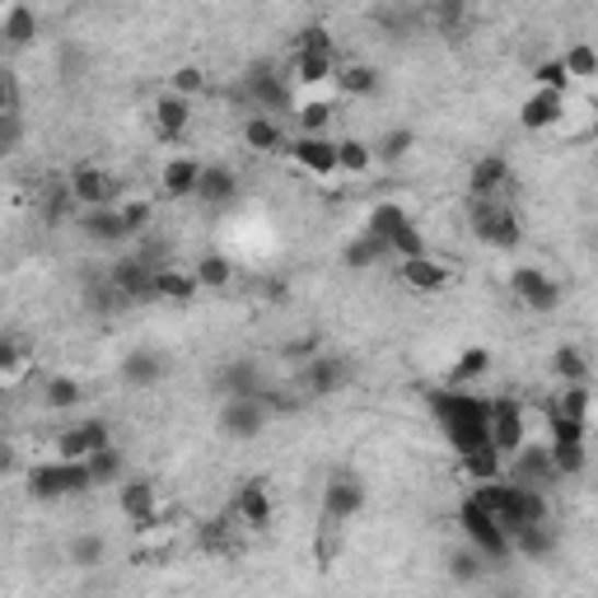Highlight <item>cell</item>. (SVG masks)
<instances>
[{"label": "cell", "instance_id": "obj_7", "mask_svg": "<svg viewBox=\"0 0 598 598\" xmlns=\"http://www.w3.org/2000/svg\"><path fill=\"white\" fill-rule=\"evenodd\" d=\"M346 383H350V360L346 356H332V350L304 360V365H299V375H295V389L309 393V398H327V393L346 389Z\"/></svg>", "mask_w": 598, "mask_h": 598}, {"label": "cell", "instance_id": "obj_31", "mask_svg": "<svg viewBox=\"0 0 598 598\" xmlns=\"http://www.w3.org/2000/svg\"><path fill=\"white\" fill-rule=\"evenodd\" d=\"M43 33L38 24V10H28V5H10L5 14H0V38H5L10 47H28L33 38Z\"/></svg>", "mask_w": 598, "mask_h": 598}, {"label": "cell", "instance_id": "obj_34", "mask_svg": "<svg viewBox=\"0 0 598 598\" xmlns=\"http://www.w3.org/2000/svg\"><path fill=\"white\" fill-rule=\"evenodd\" d=\"M43 402H47V412H76L84 402L80 379L76 375H47L43 379Z\"/></svg>", "mask_w": 598, "mask_h": 598}, {"label": "cell", "instance_id": "obj_1", "mask_svg": "<svg viewBox=\"0 0 598 598\" xmlns=\"http://www.w3.org/2000/svg\"><path fill=\"white\" fill-rule=\"evenodd\" d=\"M426 407L435 416V426L445 430L449 449L459 453H478V449H491L486 439V412H491V398H478L468 389H435L426 393Z\"/></svg>", "mask_w": 598, "mask_h": 598}, {"label": "cell", "instance_id": "obj_43", "mask_svg": "<svg viewBox=\"0 0 598 598\" xmlns=\"http://www.w3.org/2000/svg\"><path fill=\"white\" fill-rule=\"evenodd\" d=\"M379 257H389V249H383V243L379 239H369V234H360V239H350L346 243V249H342V262H346V267H375V262Z\"/></svg>", "mask_w": 598, "mask_h": 598}, {"label": "cell", "instance_id": "obj_40", "mask_svg": "<svg viewBox=\"0 0 598 598\" xmlns=\"http://www.w3.org/2000/svg\"><path fill=\"white\" fill-rule=\"evenodd\" d=\"M192 276H197L202 290H225L234 280V267H230V257H225V253H206V257H197Z\"/></svg>", "mask_w": 598, "mask_h": 598}, {"label": "cell", "instance_id": "obj_9", "mask_svg": "<svg viewBox=\"0 0 598 598\" xmlns=\"http://www.w3.org/2000/svg\"><path fill=\"white\" fill-rule=\"evenodd\" d=\"M66 192H70V202L84 206V210H103V206H117L122 202L117 179H113L108 169H94V164H80L76 173H70Z\"/></svg>", "mask_w": 598, "mask_h": 598}, {"label": "cell", "instance_id": "obj_33", "mask_svg": "<svg viewBox=\"0 0 598 598\" xmlns=\"http://www.w3.org/2000/svg\"><path fill=\"white\" fill-rule=\"evenodd\" d=\"M407 220H412V216H407V210H402L398 202H375V206H369V216H365V234L379 239L383 249H389V239H393Z\"/></svg>", "mask_w": 598, "mask_h": 598}, {"label": "cell", "instance_id": "obj_48", "mask_svg": "<svg viewBox=\"0 0 598 598\" xmlns=\"http://www.w3.org/2000/svg\"><path fill=\"white\" fill-rule=\"evenodd\" d=\"M202 90H206V76H202L197 66H179V70L169 76V94H179V99H187V103H192V94H202Z\"/></svg>", "mask_w": 598, "mask_h": 598}, {"label": "cell", "instance_id": "obj_32", "mask_svg": "<svg viewBox=\"0 0 598 598\" xmlns=\"http://www.w3.org/2000/svg\"><path fill=\"white\" fill-rule=\"evenodd\" d=\"M482 375H491V350H486V346H468L463 356L449 365L445 389H468V383H478Z\"/></svg>", "mask_w": 598, "mask_h": 598}, {"label": "cell", "instance_id": "obj_24", "mask_svg": "<svg viewBox=\"0 0 598 598\" xmlns=\"http://www.w3.org/2000/svg\"><path fill=\"white\" fill-rule=\"evenodd\" d=\"M80 234L90 243H103V249H113V243H127V225H122V210L117 206H103V210H84V216L76 220Z\"/></svg>", "mask_w": 598, "mask_h": 598}, {"label": "cell", "instance_id": "obj_52", "mask_svg": "<svg viewBox=\"0 0 598 598\" xmlns=\"http://www.w3.org/2000/svg\"><path fill=\"white\" fill-rule=\"evenodd\" d=\"M435 20L445 24V28H453V24L463 20V5H439V10H435Z\"/></svg>", "mask_w": 598, "mask_h": 598}, {"label": "cell", "instance_id": "obj_39", "mask_svg": "<svg viewBox=\"0 0 598 598\" xmlns=\"http://www.w3.org/2000/svg\"><path fill=\"white\" fill-rule=\"evenodd\" d=\"M84 468H90V482H94V486H113V482L127 478V463H122V449H117V445L99 449L94 459H84Z\"/></svg>", "mask_w": 598, "mask_h": 598}, {"label": "cell", "instance_id": "obj_36", "mask_svg": "<svg viewBox=\"0 0 598 598\" xmlns=\"http://www.w3.org/2000/svg\"><path fill=\"white\" fill-rule=\"evenodd\" d=\"M66 556H70V566H76V571H99L103 561H108V538H103V533H76V538H70V548H66Z\"/></svg>", "mask_w": 598, "mask_h": 598}, {"label": "cell", "instance_id": "obj_3", "mask_svg": "<svg viewBox=\"0 0 598 598\" xmlns=\"http://www.w3.org/2000/svg\"><path fill=\"white\" fill-rule=\"evenodd\" d=\"M486 439L491 449L509 459V453H519L524 445H533L529 439V407L515 398H491V412H486Z\"/></svg>", "mask_w": 598, "mask_h": 598}, {"label": "cell", "instance_id": "obj_17", "mask_svg": "<svg viewBox=\"0 0 598 598\" xmlns=\"http://www.w3.org/2000/svg\"><path fill=\"white\" fill-rule=\"evenodd\" d=\"M164 356L154 346H136V350H127L122 356V365H117V375H122V383L127 389H154V383L164 379Z\"/></svg>", "mask_w": 598, "mask_h": 598}, {"label": "cell", "instance_id": "obj_19", "mask_svg": "<svg viewBox=\"0 0 598 598\" xmlns=\"http://www.w3.org/2000/svg\"><path fill=\"white\" fill-rule=\"evenodd\" d=\"M249 99H253V113L262 117H276V113H286L295 94L286 90V80L276 76V70H253L249 76Z\"/></svg>", "mask_w": 598, "mask_h": 598}, {"label": "cell", "instance_id": "obj_23", "mask_svg": "<svg viewBox=\"0 0 598 598\" xmlns=\"http://www.w3.org/2000/svg\"><path fill=\"white\" fill-rule=\"evenodd\" d=\"M552 552H556V529H552V524H519V529H509V556L548 561Z\"/></svg>", "mask_w": 598, "mask_h": 598}, {"label": "cell", "instance_id": "obj_28", "mask_svg": "<svg viewBox=\"0 0 598 598\" xmlns=\"http://www.w3.org/2000/svg\"><path fill=\"white\" fill-rule=\"evenodd\" d=\"M239 136H243V146L257 150V154H280V150H286V131H280V122L276 117H262V113L243 117Z\"/></svg>", "mask_w": 598, "mask_h": 598}, {"label": "cell", "instance_id": "obj_54", "mask_svg": "<svg viewBox=\"0 0 598 598\" xmlns=\"http://www.w3.org/2000/svg\"><path fill=\"white\" fill-rule=\"evenodd\" d=\"M501 598H515V594H501Z\"/></svg>", "mask_w": 598, "mask_h": 598}, {"label": "cell", "instance_id": "obj_21", "mask_svg": "<svg viewBox=\"0 0 598 598\" xmlns=\"http://www.w3.org/2000/svg\"><path fill=\"white\" fill-rule=\"evenodd\" d=\"M150 122H154V131H160V140H169V146H173V140H183V136H187V127H192V103L164 90L160 99H154Z\"/></svg>", "mask_w": 598, "mask_h": 598}, {"label": "cell", "instance_id": "obj_22", "mask_svg": "<svg viewBox=\"0 0 598 598\" xmlns=\"http://www.w3.org/2000/svg\"><path fill=\"white\" fill-rule=\"evenodd\" d=\"M216 389L225 398H262L267 393V379H262V369L253 360H230V365H220Z\"/></svg>", "mask_w": 598, "mask_h": 598}, {"label": "cell", "instance_id": "obj_41", "mask_svg": "<svg viewBox=\"0 0 598 598\" xmlns=\"http://www.w3.org/2000/svg\"><path fill=\"white\" fill-rule=\"evenodd\" d=\"M561 66H566L571 84H575V80H579V84H589V80L598 76V51H594L589 43H571L566 51H561Z\"/></svg>", "mask_w": 598, "mask_h": 598}, {"label": "cell", "instance_id": "obj_53", "mask_svg": "<svg viewBox=\"0 0 598 598\" xmlns=\"http://www.w3.org/2000/svg\"><path fill=\"white\" fill-rule=\"evenodd\" d=\"M14 468V449H10V439L0 435V478H5V472Z\"/></svg>", "mask_w": 598, "mask_h": 598}, {"label": "cell", "instance_id": "obj_14", "mask_svg": "<svg viewBox=\"0 0 598 598\" xmlns=\"http://www.w3.org/2000/svg\"><path fill=\"white\" fill-rule=\"evenodd\" d=\"M332 70H337V51L332 47H295L290 57V80L299 90H323L332 80Z\"/></svg>", "mask_w": 598, "mask_h": 598}, {"label": "cell", "instance_id": "obj_20", "mask_svg": "<svg viewBox=\"0 0 598 598\" xmlns=\"http://www.w3.org/2000/svg\"><path fill=\"white\" fill-rule=\"evenodd\" d=\"M505 187H509V164L501 160V154H482V160L472 164V173H468L472 202H501Z\"/></svg>", "mask_w": 598, "mask_h": 598}, {"label": "cell", "instance_id": "obj_5", "mask_svg": "<svg viewBox=\"0 0 598 598\" xmlns=\"http://www.w3.org/2000/svg\"><path fill=\"white\" fill-rule=\"evenodd\" d=\"M472 234H478L486 249H519V239H524V225L515 216V206H505V202H472Z\"/></svg>", "mask_w": 598, "mask_h": 598}, {"label": "cell", "instance_id": "obj_35", "mask_svg": "<svg viewBox=\"0 0 598 598\" xmlns=\"http://www.w3.org/2000/svg\"><path fill=\"white\" fill-rule=\"evenodd\" d=\"M332 146H337V173L342 179H365V173L375 169V150H369L365 140L342 136V140H332Z\"/></svg>", "mask_w": 598, "mask_h": 598}, {"label": "cell", "instance_id": "obj_38", "mask_svg": "<svg viewBox=\"0 0 598 598\" xmlns=\"http://www.w3.org/2000/svg\"><path fill=\"white\" fill-rule=\"evenodd\" d=\"M552 375L561 383H589V356L579 346H556V356H552Z\"/></svg>", "mask_w": 598, "mask_h": 598}, {"label": "cell", "instance_id": "obj_6", "mask_svg": "<svg viewBox=\"0 0 598 598\" xmlns=\"http://www.w3.org/2000/svg\"><path fill=\"white\" fill-rule=\"evenodd\" d=\"M365 509V482L356 472H332L323 486V524L327 529H342Z\"/></svg>", "mask_w": 598, "mask_h": 598}, {"label": "cell", "instance_id": "obj_15", "mask_svg": "<svg viewBox=\"0 0 598 598\" xmlns=\"http://www.w3.org/2000/svg\"><path fill=\"white\" fill-rule=\"evenodd\" d=\"M561 117H566V99L561 94H548V90H533L529 99L519 103V127L524 131H556Z\"/></svg>", "mask_w": 598, "mask_h": 598}, {"label": "cell", "instance_id": "obj_16", "mask_svg": "<svg viewBox=\"0 0 598 598\" xmlns=\"http://www.w3.org/2000/svg\"><path fill=\"white\" fill-rule=\"evenodd\" d=\"M234 515H239L243 529H253V533L272 529L276 505H272V491H267V482H243V486H239V501H234Z\"/></svg>", "mask_w": 598, "mask_h": 598}, {"label": "cell", "instance_id": "obj_50", "mask_svg": "<svg viewBox=\"0 0 598 598\" xmlns=\"http://www.w3.org/2000/svg\"><path fill=\"white\" fill-rule=\"evenodd\" d=\"M24 140V117L20 113H0V154H10Z\"/></svg>", "mask_w": 598, "mask_h": 598}, {"label": "cell", "instance_id": "obj_49", "mask_svg": "<svg viewBox=\"0 0 598 598\" xmlns=\"http://www.w3.org/2000/svg\"><path fill=\"white\" fill-rule=\"evenodd\" d=\"M117 210H122V225H127V234H140L150 225V202H140V197H131V202H117Z\"/></svg>", "mask_w": 598, "mask_h": 598}, {"label": "cell", "instance_id": "obj_13", "mask_svg": "<svg viewBox=\"0 0 598 598\" xmlns=\"http://www.w3.org/2000/svg\"><path fill=\"white\" fill-rule=\"evenodd\" d=\"M267 421L272 412L262 398H225V407H220V430L230 439H257L267 430Z\"/></svg>", "mask_w": 598, "mask_h": 598}, {"label": "cell", "instance_id": "obj_44", "mask_svg": "<svg viewBox=\"0 0 598 598\" xmlns=\"http://www.w3.org/2000/svg\"><path fill=\"white\" fill-rule=\"evenodd\" d=\"M533 90H548V94H561V99L571 94V76H566V66H561V57L542 61V66L533 70Z\"/></svg>", "mask_w": 598, "mask_h": 598}, {"label": "cell", "instance_id": "obj_37", "mask_svg": "<svg viewBox=\"0 0 598 598\" xmlns=\"http://www.w3.org/2000/svg\"><path fill=\"white\" fill-rule=\"evenodd\" d=\"M463 478L472 482V486H486V482H501L505 478V459L496 449H478V453H463Z\"/></svg>", "mask_w": 598, "mask_h": 598}, {"label": "cell", "instance_id": "obj_2", "mask_svg": "<svg viewBox=\"0 0 598 598\" xmlns=\"http://www.w3.org/2000/svg\"><path fill=\"white\" fill-rule=\"evenodd\" d=\"M459 529L468 538V548L478 552L482 561H505L509 556V533L501 529V519L478 501V496H463L459 505Z\"/></svg>", "mask_w": 598, "mask_h": 598}, {"label": "cell", "instance_id": "obj_8", "mask_svg": "<svg viewBox=\"0 0 598 598\" xmlns=\"http://www.w3.org/2000/svg\"><path fill=\"white\" fill-rule=\"evenodd\" d=\"M108 445H113L108 421L84 416V421H76V426H66V430L57 435V459H66V463H84V459H94V453L108 449Z\"/></svg>", "mask_w": 598, "mask_h": 598}, {"label": "cell", "instance_id": "obj_10", "mask_svg": "<svg viewBox=\"0 0 598 598\" xmlns=\"http://www.w3.org/2000/svg\"><path fill=\"white\" fill-rule=\"evenodd\" d=\"M286 154L295 160V169H304L309 179H319V183L342 179L337 173V146H332L327 136H295V140H286Z\"/></svg>", "mask_w": 598, "mask_h": 598}, {"label": "cell", "instance_id": "obj_11", "mask_svg": "<svg viewBox=\"0 0 598 598\" xmlns=\"http://www.w3.org/2000/svg\"><path fill=\"white\" fill-rule=\"evenodd\" d=\"M509 290H515L519 304L533 309V313H552L561 304V280H552L542 267H515L509 272Z\"/></svg>", "mask_w": 598, "mask_h": 598}, {"label": "cell", "instance_id": "obj_47", "mask_svg": "<svg viewBox=\"0 0 598 598\" xmlns=\"http://www.w3.org/2000/svg\"><path fill=\"white\" fill-rule=\"evenodd\" d=\"M24 369H28L24 346L14 337H0V379H24Z\"/></svg>", "mask_w": 598, "mask_h": 598}, {"label": "cell", "instance_id": "obj_27", "mask_svg": "<svg viewBox=\"0 0 598 598\" xmlns=\"http://www.w3.org/2000/svg\"><path fill=\"white\" fill-rule=\"evenodd\" d=\"M332 84H337L346 99H375L383 90L379 70L365 66V61H337V70H332Z\"/></svg>", "mask_w": 598, "mask_h": 598}, {"label": "cell", "instance_id": "obj_46", "mask_svg": "<svg viewBox=\"0 0 598 598\" xmlns=\"http://www.w3.org/2000/svg\"><path fill=\"white\" fill-rule=\"evenodd\" d=\"M449 575L459 579V585H478V579L486 575V561L468 548V552H459V556H449Z\"/></svg>", "mask_w": 598, "mask_h": 598}, {"label": "cell", "instance_id": "obj_29", "mask_svg": "<svg viewBox=\"0 0 598 598\" xmlns=\"http://www.w3.org/2000/svg\"><path fill=\"white\" fill-rule=\"evenodd\" d=\"M589 407H594L589 383H561V393L548 402V416H556V421H575V426H589Z\"/></svg>", "mask_w": 598, "mask_h": 598}, {"label": "cell", "instance_id": "obj_12", "mask_svg": "<svg viewBox=\"0 0 598 598\" xmlns=\"http://www.w3.org/2000/svg\"><path fill=\"white\" fill-rule=\"evenodd\" d=\"M117 505H122V515H127L136 529L160 524V486H154L150 478H122L117 482Z\"/></svg>", "mask_w": 598, "mask_h": 598}, {"label": "cell", "instance_id": "obj_26", "mask_svg": "<svg viewBox=\"0 0 598 598\" xmlns=\"http://www.w3.org/2000/svg\"><path fill=\"white\" fill-rule=\"evenodd\" d=\"M398 276H402V286H412L421 295H439L449 286V267H445V262H435L430 253L412 257V262H398Z\"/></svg>", "mask_w": 598, "mask_h": 598}, {"label": "cell", "instance_id": "obj_18", "mask_svg": "<svg viewBox=\"0 0 598 598\" xmlns=\"http://www.w3.org/2000/svg\"><path fill=\"white\" fill-rule=\"evenodd\" d=\"M197 183H202V160H197V154H169L164 169H160L164 197H169V202L197 197Z\"/></svg>", "mask_w": 598, "mask_h": 598}, {"label": "cell", "instance_id": "obj_4", "mask_svg": "<svg viewBox=\"0 0 598 598\" xmlns=\"http://www.w3.org/2000/svg\"><path fill=\"white\" fill-rule=\"evenodd\" d=\"M84 491H94L84 463L51 459V463H38L28 472V496H38V501H66V496H84Z\"/></svg>", "mask_w": 598, "mask_h": 598}, {"label": "cell", "instance_id": "obj_30", "mask_svg": "<svg viewBox=\"0 0 598 598\" xmlns=\"http://www.w3.org/2000/svg\"><path fill=\"white\" fill-rule=\"evenodd\" d=\"M234 192H239L234 169L202 164V183H197V202H202V206H225V202H234Z\"/></svg>", "mask_w": 598, "mask_h": 598}, {"label": "cell", "instance_id": "obj_25", "mask_svg": "<svg viewBox=\"0 0 598 598\" xmlns=\"http://www.w3.org/2000/svg\"><path fill=\"white\" fill-rule=\"evenodd\" d=\"M150 290H154V299H164V304H192V299L202 295L197 276H192L187 267H154Z\"/></svg>", "mask_w": 598, "mask_h": 598}, {"label": "cell", "instance_id": "obj_45", "mask_svg": "<svg viewBox=\"0 0 598 598\" xmlns=\"http://www.w3.org/2000/svg\"><path fill=\"white\" fill-rule=\"evenodd\" d=\"M389 257H398V262H412V257H426V239H421V230L407 220L402 230L389 239Z\"/></svg>", "mask_w": 598, "mask_h": 598}, {"label": "cell", "instance_id": "obj_42", "mask_svg": "<svg viewBox=\"0 0 598 598\" xmlns=\"http://www.w3.org/2000/svg\"><path fill=\"white\" fill-rule=\"evenodd\" d=\"M412 150H416V131H412V127H393V131L375 146V164H379V160H383V164H402Z\"/></svg>", "mask_w": 598, "mask_h": 598}, {"label": "cell", "instance_id": "obj_51", "mask_svg": "<svg viewBox=\"0 0 598 598\" xmlns=\"http://www.w3.org/2000/svg\"><path fill=\"white\" fill-rule=\"evenodd\" d=\"M0 113H20V84H14V70L0 66Z\"/></svg>", "mask_w": 598, "mask_h": 598}]
</instances>
